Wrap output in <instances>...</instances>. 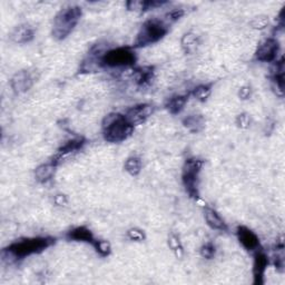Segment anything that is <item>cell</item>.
<instances>
[{
  "label": "cell",
  "mask_w": 285,
  "mask_h": 285,
  "mask_svg": "<svg viewBox=\"0 0 285 285\" xmlns=\"http://www.w3.org/2000/svg\"><path fill=\"white\" fill-rule=\"evenodd\" d=\"M12 87L16 93L21 94L27 92L28 89H31L33 86L34 81L32 75L26 71L18 72L17 74H15V76L12 78Z\"/></svg>",
  "instance_id": "8fae6325"
},
{
  "label": "cell",
  "mask_w": 285,
  "mask_h": 285,
  "mask_svg": "<svg viewBox=\"0 0 285 285\" xmlns=\"http://www.w3.org/2000/svg\"><path fill=\"white\" fill-rule=\"evenodd\" d=\"M125 169L128 174H131L132 176H136L139 173H141L142 169V161L141 158L137 156H132L129 157L126 163H125Z\"/></svg>",
  "instance_id": "ffe728a7"
},
{
  "label": "cell",
  "mask_w": 285,
  "mask_h": 285,
  "mask_svg": "<svg viewBox=\"0 0 285 285\" xmlns=\"http://www.w3.org/2000/svg\"><path fill=\"white\" fill-rule=\"evenodd\" d=\"M128 237L132 239V241H143V239L145 238V235L144 233L141 231V229H138V228H132V229H129L128 233Z\"/></svg>",
  "instance_id": "4316f807"
},
{
  "label": "cell",
  "mask_w": 285,
  "mask_h": 285,
  "mask_svg": "<svg viewBox=\"0 0 285 285\" xmlns=\"http://www.w3.org/2000/svg\"><path fill=\"white\" fill-rule=\"evenodd\" d=\"M136 62V55L128 47H119L104 53L101 59L102 66L106 67H128Z\"/></svg>",
  "instance_id": "8992f818"
},
{
  "label": "cell",
  "mask_w": 285,
  "mask_h": 285,
  "mask_svg": "<svg viewBox=\"0 0 285 285\" xmlns=\"http://www.w3.org/2000/svg\"><path fill=\"white\" fill-rule=\"evenodd\" d=\"M68 238L73 239V241H78V242H87L94 244L96 239L94 238V235L92 231L85 226H78L76 228H74L73 231L68 233Z\"/></svg>",
  "instance_id": "5bb4252c"
},
{
  "label": "cell",
  "mask_w": 285,
  "mask_h": 285,
  "mask_svg": "<svg viewBox=\"0 0 285 285\" xmlns=\"http://www.w3.org/2000/svg\"><path fill=\"white\" fill-rule=\"evenodd\" d=\"M169 247H171L173 251L176 254L177 257H181L183 255V247L181 245V242H179V239L177 236H175V235H172L171 237H169Z\"/></svg>",
  "instance_id": "cb8c5ba5"
},
{
  "label": "cell",
  "mask_w": 285,
  "mask_h": 285,
  "mask_svg": "<svg viewBox=\"0 0 285 285\" xmlns=\"http://www.w3.org/2000/svg\"><path fill=\"white\" fill-rule=\"evenodd\" d=\"M237 237L238 241L247 251H255L259 247V239L257 235L246 226L237 227Z\"/></svg>",
  "instance_id": "9c48e42d"
},
{
  "label": "cell",
  "mask_w": 285,
  "mask_h": 285,
  "mask_svg": "<svg viewBox=\"0 0 285 285\" xmlns=\"http://www.w3.org/2000/svg\"><path fill=\"white\" fill-rule=\"evenodd\" d=\"M205 221L207 225L213 229H217V231H226L227 225L223 221V218L219 216V214L211 207H205L204 211Z\"/></svg>",
  "instance_id": "4fadbf2b"
},
{
  "label": "cell",
  "mask_w": 285,
  "mask_h": 285,
  "mask_svg": "<svg viewBox=\"0 0 285 285\" xmlns=\"http://www.w3.org/2000/svg\"><path fill=\"white\" fill-rule=\"evenodd\" d=\"M268 19L266 17H256L251 22V26L255 29H263L267 26Z\"/></svg>",
  "instance_id": "484cf974"
},
{
  "label": "cell",
  "mask_w": 285,
  "mask_h": 285,
  "mask_svg": "<svg viewBox=\"0 0 285 285\" xmlns=\"http://www.w3.org/2000/svg\"><path fill=\"white\" fill-rule=\"evenodd\" d=\"M93 246L95 247V249H96L97 253L101 254L102 256H108L112 251L111 244H109L107 241H98V239H96L93 244Z\"/></svg>",
  "instance_id": "603a6c76"
},
{
  "label": "cell",
  "mask_w": 285,
  "mask_h": 285,
  "mask_svg": "<svg viewBox=\"0 0 285 285\" xmlns=\"http://www.w3.org/2000/svg\"><path fill=\"white\" fill-rule=\"evenodd\" d=\"M268 265V258L266 254L262 251H258L254 256L253 264V275H254V284H262L263 277L266 267Z\"/></svg>",
  "instance_id": "30bf717a"
},
{
  "label": "cell",
  "mask_w": 285,
  "mask_h": 285,
  "mask_svg": "<svg viewBox=\"0 0 285 285\" xmlns=\"http://www.w3.org/2000/svg\"><path fill=\"white\" fill-rule=\"evenodd\" d=\"M56 166L57 165H55L53 162H51L47 164H43L39 167H37L36 172H35V176H36L37 181L41 183L48 182L49 179L54 176Z\"/></svg>",
  "instance_id": "9a60e30c"
},
{
  "label": "cell",
  "mask_w": 285,
  "mask_h": 285,
  "mask_svg": "<svg viewBox=\"0 0 285 285\" xmlns=\"http://www.w3.org/2000/svg\"><path fill=\"white\" fill-rule=\"evenodd\" d=\"M167 25L163 21H159V19L147 21L143 25L141 31L137 34L134 46L136 48H142L148 46V45L157 43L167 34Z\"/></svg>",
  "instance_id": "277c9868"
},
{
  "label": "cell",
  "mask_w": 285,
  "mask_h": 285,
  "mask_svg": "<svg viewBox=\"0 0 285 285\" xmlns=\"http://www.w3.org/2000/svg\"><path fill=\"white\" fill-rule=\"evenodd\" d=\"M55 242L51 237H33L19 239L3 251V259L7 262L21 259L32 254L41 253Z\"/></svg>",
  "instance_id": "6da1fadb"
},
{
  "label": "cell",
  "mask_w": 285,
  "mask_h": 285,
  "mask_svg": "<svg viewBox=\"0 0 285 285\" xmlns=\"http://www.w3.org/2000/svg\"><path fill=\"white\" fill-rule=\"evenodd\" d=\"M183 125L189 132L199 133L205 127V119L202 115H191L184 119Z\"/></svg>",
  "instance_id": "2e32d148"
},
{
  "label": "cell",
  "mask_w": 285,
  "mask_h": 285,
  "mask_svg": "<svg viewBox=\"0 0 285 285\" xmlns=\"http://www.w3.org/2000/svg\"><path fill=\"white\" fill-rule=\"evenodd\" d=\"M215 251H216V249H215L213 243H206L202 246L201 254L205 258H213L215 255Z\"/></svg>",
  "instance_id": "d4e9b609"
},
{
  "label": "cell",
  "mask_w": 285,
  "mask_h": 285,
  "mask_svg": "<svg viewBox=\"0 0 285 285\" xmlns=\"http://www.w3.org/2000/svg\"><path fill=\"white\" fill-rule=\"evenodd\" d=\"M184 14H185V12L183 11V9H175V11L171 12V13H169V14L167 15L168 21H169V22L177 21V19H179L182 16H184Z\"/></svg>",
  "instance_id": "83f0119b"
},
{
  "label": "cell",
  "mask_w": 285,
  "mask_h": 285,
  "mask_svg": "<svg viewBox=\"0 0 285 285\" xmlns=\"http://www.w3.org/2000/svg\"><path fill=\"white\" fill-rule=\"evenodd\" d=\"M154 112V107L149 104H141L137 106L128 109V112L125 115L127 121L131 123L133 126L144 123L146 119L151 116Z\"/></svg>",
  "instance_id": "ba28073f"
},
{
  "label": "cell",
  "mask_w": 285,
  "mask_h": 285,
  "mask_svg": "<svg viewBox=\"0 0 285 285\" xmlns=\"http://www.w3.org/2000/svg\"><path fill=\"white\" fill-rule=\"evenodd\" d=\"M278 51V42L275 38H268L265 39V41L259 45L256 53H255V57H256V59L259 62L271 63L276 59Z\"/></svg>",
  "instance_id": "52a82bcc"
},
{
  "label": "cell",
  "mask_w": 285,
  "mask_h": 285,
  "mask_svg": "<svg viewBox=\"0 0 285 285\" xmlns=\"http://www.w3.org/2000/svg\"><path fill=\"white\" fill-rule=\"evenodd\" d=\"M187 99H188L187 96H182V95L174 96L172 98H169L167 101L166 108L168 109V112L171 114L176 115L183 111L185 104L187 103Z\"/></svg>",
  "instance_id": "ac0fdd59"
},
{
  "label": "cell",
  "mask_w": 285,
  "mask_h": 285,
  "mask_svg": "<svg viewBox=\"0 0 285 285\" xmlns=\"http://www.w3.org/2000/svg\"><path fill=\"white\" fill-rule=\"evenodd\" d=\"M135 81L138 85H145L151 81L153 77V68L151 67H143L134 71Z\"/></svg>",
  "instance_id": "d6986e66"
},
{
  "label": "cell",
  "mask_w": 285,
  "mask_h": 285,
  "mask_svg": "<svg viewBox=\"0 0 285 285\" xmlns=\"http://www.w3.org/2000/svg\"><path fill=\"white\" fill-rule=\"evenodd\" d=\"M85 144V141L83 138H77V139H72V141H69L68 143H66L64 145V146L59 149L58 153L56 156L54 157L53 159V163L55 165H58V163L64 159L68 155H71L72 153H75L79 151L83 147V145Z\"/></svg>",
  "instance_id": "7c38bea8"
},
{
  "label": "cell",
  "mask_w": 285,
  "mask_h": 285,
  "mask_svg": "<svg viewBox=\"0 0 285 285\" xmlns=\"http://www.w3.org/2000/svg\"><path fill=\"white\" fill-rule=\"evenodd\" d=\"M237 124H238V126H241V127H247V125L249 124V119H248V116L247 115H239V116L237 117Z\"/></svg>",
  "instance_id": "f1b7e54d"
},
{
  "label": "cell",
  "mask_w": 285,
  "mask_h": 285,
  "mask_svg": "<svg viewBox=\"0 0 285 285\" xmlns=\"http://www.w3.org/2000/svg\"><path fill=\"white\" fill-rule=\"evenodd\" d=\"M82 15V8L78 6H71L62 9L54 19L53 36L58 41H63L69 36V34L76 27Z\"/></svg>",
  "instance_id": "3957f363"
},
{
  "label": "cell",
  "mask_w": 285,
  "mask_h": 285,
  "mask_svg": "<svg viewBox=\"0 0 285 285\" xmlns=\"http://www.w3.org/2000/svg\"><path fill=\"white\" fill-rule=\"evenodd\" d=\"M198 45V38L195 34L188 33L185 34L184 37L182 38V46L187 53L193 52L196 46Z\"/></svg>",
  "instance_id": "44dd1931"
},
{
  "label": "cell",
  "mask_w": 285,
  "mask_h": 285,
  "mask_svg": "<svg viewBox=\"0 0 285 285\" xmlns=\"http://www.w3.org/2000/svg\"><path fill=\"white\" fill-rule=\"evenodd\" d=\"M134 132V126L125 115L112 113L103 121L104 138L109 143H121L127 139Z\"/></svg>",
  "instance_id": "7a4b0ae2"
},
{
  "label": "cell",
  "mask_w": 285,
  "mask_h": 285,
  "mask_svg": "<svg viewBox=\"0 0 285 285\" xmlns=\"http://www.w3.org/2000/svg\"><path fill=\"white\" fill-rule=\"evenodd\" d=\"M249 95H251V88L248 86L242 87L241 91H239V97L242 99H247L249 97Z\"/></svg>",
  "instance_id": "f546056e"
},
{
  "label": "cell",
  "mask_w": 285,
  "mask_h": 285,
  "mask_svg": "<svg viewBox=\"0 0 285 285\" xmlns=\"http://www.w3.org/2000/svg\"><path fill=\"white\" fill-rule=\"evenodd\" d=\"M35 31L32 28L27 26V25H24V26L18 27L16 31L13 34V39L14 42H16L18 44H26L28 42H31L34 38Z\"/></svg>",
  "instance_id": "e0dca14e"
},
{
  "label": "cell",
  "mask_w": 285,
  "mask_h": 285,
  "mask_svg": "<svg viewBox=\"0 0 285 285\" xmlns=\"http://www.w3.org/2000/svg\"><path fill=\"white\" fill-rule=\"evenodd\" d=\"M203 161L197 158H189L183 166L182 181L188 195L193 198L198 197V175L203 167Z\"/></svg>",
  "instance_id": "5b68a950"
},
{
  "label": "cell",
  "mask_w": 285,
  "mask_h": 285,
  "mask_svg": "<svg viewBox=\"0 0 285 285\" xmlns=\"http://www.w3.org/2000/svg\"><path fill=\"white\" fill-rule=\"evenodd\" d=\"M193 95L199 101H206L209 95H211V86L209 85H201V86L195 88Z\"/></svg>",
  "instance_id": "7402d4cb"
}]
</instances>
